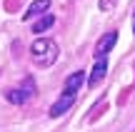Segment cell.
<instances>
[{
    "label": "cell",
    "mask_w": 135,
    "mask_h": 132,
    "mask_svg": "<svg viewBox=\"0 0 135 132\" xmlns=\"http://www.w3.org/2000/svg\"><path fill=\"white\" fill-rule=\"evenodd\" d=\"M53 25H55V18L45 13L40 20H35V23H33V33H45V30H50Z\"/></svg>",
    "instance_id": "obj_8"
},
{
    "label": "cell",
    "mask_w": 135,
    "mask_h": 132,
    "mask_svg": "<svg viewBox=\"0 0 135 132\" xmlns=\"http://www.w3.org/2000/svg\"><path fill=\"white\" fill-rule=\"evenodd\" d=\"M48 8H50V0H33V3L28 5V10H25L23 20H30V18H35V15H40V13H48Z\"/></svg>",
    "instance_id": "obj_7"
},
{
    "label": "cell",
    "mask_w": 135,
    "mask_h": 132,
    "mask_svg": "<svg viewBox=\"0 0 135 132\" xmlns=\"http://www.w3.org/2000/svg\"><path fill=\"white\" fill-rule=\"evenodd\" d=\"M30 55H33V62L40 65V67H50V65L58 62V55H60V47L55 40L50 38H38L33 45H30Z\"/></svg>",
    "instance_id": "obj_1"
},
{
    "label": "cell",
    "mask_w": 135,
    "mask_h": 132,
    "mask_svg": "<svg viewBox=\"0 0 135 132\" xmlns=\"http://www.w3.org/2000/svg\"><path fill=\"white\" fill-rule=\"evenodd\" d=\"M105 72H108V60L105 57H95V67H93L90 77H88V85L90 87H98L103 82V77H105Z\"/></svg>",
    "instance_id": "obj_3"
},
{
    "label": "cell",
    "mask_w": 135,
    "mask_h": 132,
    "mask_svg": "<svg viewBox=\"0 0 135 132\" xmlns=\"http://www.w3.org/2000/svg\"><path fill=\"white\" fill-rule=\"evenodd\" d=\"M115 3H118V0H100V3H98V8H100L103 13H113Z\"/></svg>",
    "instance_id": "obj_9"
},
{
    "label": "cell",
    "mask_w": 135,
    "mask_h": 132,
    "mask_svg": "<svg viewBox=\"0 0 135 132\" xmlns=\"http://www.w3.org/2000/svg\"><path fill=\"white\" fill-rule=\"evenodd\" d=\"M5 100H8L10 105H25L30 100V92H28V90H23V87H13V90L5 92Z\"/></svg>",
    "instance_id": "obj_6"
},
{
    "label": "cell",
    "mask_w": 135,
    "mask_h": 132,
    "mask_svg": "<svg viewBox=\"0 0 135 132\" xmlns=\"http://www.w3.org/2000/svg\"><path fill=\"white\" fill-rule=\"evenodd\" d=\"M133 33H135V20H133Z\"/></svg>",
    "instance_id": "obj_10"
},
{
    "label": "cell",
    "mask_w": 135,
    "mask_h": 132,
    "mask_svg": "<svg viewBox=\"0 0 135 132\" xmlns=\"http://www.w3.org/2000/svg\"><path fill=\"white\" fill-rule=\"evenodd\" d=\"M83 82H85V72H83V70H75V72H73L70 77L65 80V87H63V95H75L78 90L83 87Z\"/></svg>",
    "instance_id": "obj_5"
},
{
    "label": "cell",
    "mask_w": 135,
    "mask_h": 132,
    "mask_svg": "<svg viewBox=\"0 0 135 132\" xmlns=\"http://www.w3.org/2000/svg\"><path fill=\"white\" fill-rule=\"evenodd\" d=\"M73 102H75V95H63V97H58L53 105H50V117H60V115H65L68 110L73 107Z\"/></svg>",
    "instance_id": "obj_4"
},
{
    "label": "cell",
    "mask_w": 135,
    "mask_h": 132,
    "mask_svg": "<svg viewBox=\"0 0 135 132\" xmlns=\"http://www.w3.org/2000/svg\"><path fill=\"white\" fill-rule=\"evenodd\" d=\"M115 43H118V33L115 30H110L108 35H103V38L98 40V45H95V57H105V55L115 47Z\"/></svg>",
    "instance_id": "obj_2"
}]
</instances>
